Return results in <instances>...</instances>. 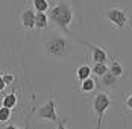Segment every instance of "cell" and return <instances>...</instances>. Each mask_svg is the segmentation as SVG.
<instances>
[{"mask_svg":"<svg viewBox=\"0 0 132 129\" xmlns=\"http://www.w3.org/2000/svg\"><path fill=\"white\" fill-rule=\"evenodd\" d=\"M11 116H12L11 108L2 105V106H0V123H6V122H9V120H11Z\"/></svg>","mask_w":132,"mask_h":129,"instance_id":"2e32d148","label":"cell"},{"mask_svg":"<svg viewBox=\"0 0 132 129\" xmlns=\"http://www.w3.org/2000/svg\"><path fill=\"white\" fill-rule=\"evenodd\" d=\"M105 17L114 29H131L128 11L125 8H109L105 11Z\"/></svg>","mask_w":132,"mask_h":129,"instance_id":"277c9868","label":"cell"},{"mask_svg":"<svg viewBox=\"0 0 132 129\" xmlns=\"http://www.w3.org/2000/svg\"><path fill=\"white\" fill-rule=\"evenodd\" d=\"M109 71L112 73V75H116L117 77H120L123 75V65L120 62L119 59H114L111 64H109Z\"/></svg>","mask_w":132,"mask_h":129,"instance_id":"5bb4252c","label":"cell"},{"mask_svg":"<svg viewBox=\"0 0 132 129\" xmlns=\"http://www.w3.org/2000/svg\"><path fill=\"white\" fill-rule=\"evenodd\" d=\"M49 17L53 25L58 26V29L68 32L70 26L73 23V18H75L73 5L68 0H58L55 6L49 11Z\"/></svg>","mask_w":132,"mask_h":129,"instance_id":"7a4b0ae2","label":"cell"},{"mask_svg":"<svg viewBox=\"0 0 132 129\" xmlns=\"http://www.w3.org/2000/svg\"><path fill=\"white\" fill-rule=\"evenodd\" d=\"M111 106V97L106 91H99L96 93V96L93 97V103L91 108L94 111V114L97 116V128L102 126V120H103V116L105 112L109 109Z\"/></svg>","mask_w":132,"mask_h":129,"instance_id":"3957f363","label":"cell"},{"mask_svg":"<svg viewBox=\"0 0 132 129\" xmlns=\"http://www.w3.org/2000/svg\"><path fill=\"white\" fill-rule=\"evenodd\" d=\"M32 5L37 12H47L49 11V0H32Z\"/></svg>","mask_w":132,"mask_h":129,"instance_id":"4fadbf2b","label":"cell"},{"mask_svg":"<svg viewBox=\"0 0 132 129\" xmlns=\"http://www.w3.org/2000/svg\"><path fill=\"white\" fill-rule=\"evenodd\" d=\"M2 105H3V106H8V108H11V109H14V108L17 106V96H15V93L5 94L3 99H2Z\"/></svg>","mask_w":132,"mask_h":129,"instance_id":"7c38bea8","label":"cell"},{"mask_svg":"<svg viewBox=\"0 0 132 129\" xmlns=\"http://www.w3.org/2000/svg\"><path fill=\"white\" fill-rule=\"evenodd\" d=\"M117 84H119V77L116 76V75H112L109 70L106 71L105 75H102L100 76V85L106 88V90H116L117 88Z\"/></svg>","mask_w":132,"mask_h":129,"instance_id":"ba28073f","label":"cell"},{"mask_svg":"<svg viewBox=\"0 0 132 129\" xmlns=\"http://www.w3.org/2000/svg\"><path fill=\"white\" fill-rule=\"evenodd\" d=\"M88 49H91V58L93 62H106L108 61V53L103 47L100 46H96V44H90V43H85Z\"/></svg>","mask_w":132,"mask_h":129,"instance_id":"8992f818","label":"cell"},{"mask_svg":"<svg viewBox=\"0 0 132 129\" xmlns=\"http://www.w3.org/2000/svg\"><path fill=\"white\" fill-rule=\"evenodd\" d=\"M37 117L41 120H47V122H53L58 123V116H56V105H55V97H50L43 106L37 109Z\"/></svg>","mask_w":132,"mask_h":129,"instance_id":"5b68a950","label":"cell"},{"mask_svg":"<svg viewBox=\"0 0 132 129\" xmlns=\"http://www.w3.org/2000/svg\"><path fill=\"white\" fill-rule=\"evenodd\" d=\"M2 76H3V80L6 82V85H11L14 82V76L9 75V73H2Z\"/></svg>","mask_w":132,"mask_h":129,"instance_id":"ac0fdd59","label":"cell"},{"mask_svg":"<svg viewBox=\"0 0 132 129\" xmlns=\"http://www.w3.org/2000/svg\"><path fill=\"white\" fill-rule=\"evenodd\" d=\"M20 21L24 29H34L35 27V12L30 9V8H26L21 11V15H20Z\"/></svg>","mask_w":132,"mask_h":129,"instance_id":"52a82bcc","label":"cell"},{"mask_svg":"<svg viewBox=\"0 0 132 129\" xmlns=\"http://www.w3.org/2000/svg\"><path fill=\"white\" fill-rule=\"evenodd\" d=\"M93 75V68L90 65H80L79 68L76 70V79L82 82V80H85L87 77H90Z\"/></svg>","mask_w":132,"mask_h":129,"instance_id":"30bf717a","label":"cell"},{"mask_svg":"<svg viewBox=\"0 0 132 129\" xmlns=\"http://www.w3.org/2000/svg\"><path fill=\"white\" fill-rule=\"evenodd\" d=\"M109 70V67L106 65V62H94V67H93V75H96V76H102V75H105L106 71Z\"/></svg>","mask_w":132,"mask_h":129,"instance_id":"9a60e30c","label":"cell"},{"mask_svg":"<svg viewBox=\"0 0 132 129\" xmlns=\"http://www.w3.org/2000/svg\"><path fill=\"white\" fill-rule=\"evenodd\" d=\"M5 88H6V82L3 80V76L0 75V91H3Z\"/></svg>","mask_w":132,"mask_h":129,"instance_id":"d6986e66","label":"cell"},{"mask_svg":"<svg viewBox=\"0 0 132 129\" xmlns=\"http://www.w3.org/2000/svg\"><path fill=\"white\" fill-rule=\"evenodd\" d=\"M43 50L53 59H67L71 55L73 43L61 30H55L43 41Z\"/></svg>","mask_w":132,"mask_h":129,"instance_id":"6da1fadb","label":"cell"},{"mask_svg":"<svg viewBox=\"0 0 132 129\" xmlns=\"http://www.w3.org/2000/svg\"><path fill=\"white\" fill-rule=\"evenodd\" d=\"M94 90H96V80H94L91 76L87 77L85 80L80 82V91H82V93L87 94V93H91V91H94Z\"/></svg>","mask_w":132,"mask_h":129,"instance_id":"8fae6325","label":"cell"},{"mask_svg":"<svg viewBox=\"0 0 132 129\" xmlns=\"http://www.w3.org/2000/svg\"><path fill=\"white\" fill-rule=\"evenodd\" d=\"M125 106H126L129 111H132V93H128V94L125 96Z\"/></svg>","mask_w":132,"mask_h":129,"instance_id":"e0dca14e","label":"cell"},{"mask_svg":"<svg viewBox=\"0 0 132 129\" xmlns=\"http://www.w3.org/2000/svg\"><path fill=\"white\" fill-rule=\"evenodd\" d=\"M49 23H50L49 14H46V12H37L35 14V29H38V30L47 29Z\"/></svg>","mask_w":132,"mask_h":129,"instance_id":"9c48e42d","label":"cell"}]
</instances>
